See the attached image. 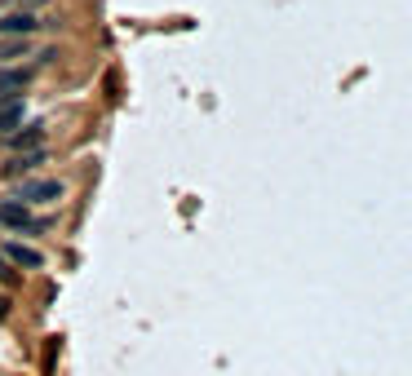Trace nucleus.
Segmentation results:
<instances>
[{
    "mask_svg": "<svg viewBox=\"0 0 412 376\" xmlns=\"http://www.w3.org/2000/svg\"><path fill=\"white\" fill-rule=\"evenodd\" d=\"M18 199H22V204H54V199H63V181H58V177L22 181V186H18Z\"/></svg>",
    "mask_w": 412,
    "mask_h": 376,
    "instance_id": "nucleus-1",
    "label": "nucleus"
},
{
    "mask_svg": "<svg viewBox=\"0 0 412 376\" xmlns=\"http://www.w3.org/2000/svg\"><path fill=\"white\" fill-rule=\"evenodd\" d=\"M45 164V151H22L14 155V160L5 164V177H22V173H31V168H40Z\"/></svg>",
    "mask_w": 412,
    "mask_h": 376,
    "instance_id": "nucleus-5",
    "label": "nucleus"
},
{
    "mask_svg": "<svg viewBox=\"0 0 412 376\" xmlns=\"http://www.w3.org/2000/svg\"><path fill=\"white\" fill-rule=\"evenodd\" d=\"M45 22L31 14V9H14V14H5L0 18V35H35Z\"/></svg>",
    "mask_w": 412,
    "mask_h": 376,
    "instance_id": "nucleus-2",
    "label": "nucleus"
},
{
    "mask_svg": "<svg viewBox=\"0 0 412 376\" xmlns=\"http://www.w3.org/2000/svg\"><path fill=\"white\" fill-rule=\"evenodd\" d=\"M5 306H9V301H5V297H0V319H5Z\"/></svg>",
    "mask_w": 412,
    "mask_h": 376,
    "instance_id": "nucleus-10",
    "label": "nucleus"
},
{
    "mask_svg": "<svg viewBox=\"0 0 412 376\" xmlns=\"http://www.w3.org/2000/svg\"><path fill=\"white\" fill-rule=\"evenodd\" d=\"M5 138H9V147H14V151H35V147H40V138H45V129L40 124H27V129H14V133H5Z\"/></svg>",
    "mask_w": 412,
    "mask_h": 376,
    "instance_id": "nucleus-4",
    "label": "nucleus"
},
{
    "mask_svg": "<svg viewBox=\"0 0 412 376\" xmlns=\"http://www.w3.org/2000/svg\"><path fill=\"white\" fill-rule=\"evenodd\" d=\"M5 257L14 261V265H31V270H35V265L45 261V257H40L35 248H22V244H9V248H5Z\"/></svg>",
    "mask_w": 412,
    "mask_h": 376,
    "instance_id": "nucleus-8",
    "label": "nucleus"
},
{
    "mask_svg": "<svg viewBox=\"0 0 412 376\" xmlns=\"http://www.w3.org/2000/svg\"><path fill=\"white\" fill-rule=\"evenodd\" d=\"M0 226L27 230V226H31V213H27V204H0Z\"/></svg>",
    "mask_w": 412,
    "mask_h": 376,
    "instance_id": "nucleus-6",
    "label": "nucleus"
},
{
    "mask_svg": "<svg viewBox=\"0 0 412 376\" xmlns=\"http://www.w3.org/2000/svg\"><path fill=\"white\" fill-rule=\"evenodd\" d=\"M0 279H5V265H0Z\"/></svg>",
    "mask_w": 412,
    "mask_h": 376,
    "instance_id": "nucleus-11",
    "label": "nucleus"
},
{
    "mask_svg": "<svg viewBox=\"0 0 412 376\" xmlns=\"http://www.w3.org/2000/svg\"><path fill=\"white\" fill-rule=\"evenodd\" d=\"M31 71H35V67H0V102H5V98H14V93H22V89H27Z\"/></svg>",
    "mask_w": 412,
    "mask_h": 376,
    "instance_id": "nucleus-3",
    "label": "nucleus"
},
{
    "mask_svg": "<svg viewBox=\"0 0 412 376\" xmlns=\"http://www.w3.org/2000/svg\"><path fill=\"white\" fill-rule=\"evenodd\" d=\"M31 35H0V58H22Z\"/></svg>",
    "mask_w": 412,
    "mask_h": 376,
    "instance_id": "nucleus-9",
    "label": "nucleus"
},
{
    "mask_svg": "<svg viewBox=\"0 0 412 376\" xmlns=\"http://www.w3.org/2000/svg\"><path fill=\"white\" fill-rule=\"evenodd\" d=\"M18 124H22V102L5 98V102H0V133H14Z\"/></svg>",
    "mask_w": 412,
    "mask_h": 376,
    "instance_id": "nucleus-7",
    "label": "nucleus"
}]
</instances>
